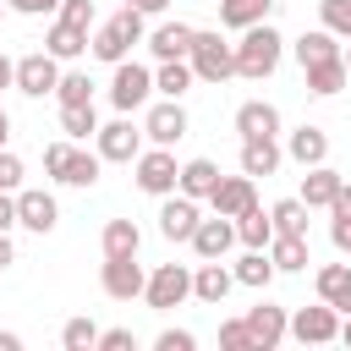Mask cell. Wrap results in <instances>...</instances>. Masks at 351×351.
Masks as SVG:
<instances>
[{
  "instance_id": "cell-1",
  "label": "cell",
  "mask_w": 351,
  "mask_h": 351,
  "mask_svg": "<svg viewBox=\"0 0 351 351\" xmlns=\"http://www.w3.org/2000/svg\"><path fill=\"white\" fill-rule=\"evenodd\" d=\"M280 55H285V38H280L269 22H258V27H247V33H241V44H236V77L263 82V77H274Z\"/></svg>"
},
{
  "instance_id": "cell-2",
  "label": "cell",
  "mask_w": 351,
  "mask_h": 351,
  "mask_svg": "<svg viewBox=\"0 0 351 351\" xmlns=\"http://www.w3.org/2000/svg\"><path fill=\"white\" fill-rule=\"evenodd\" d=\"M148 33H143V11H132V5H121L110 22H99V33L88 38L93 44V55L99 60H110V66H121L126 55H132V44H143Z\"/></svg>"
},
{
  "instance_id": "cell-3",
  "label": "cell",
  "mask_w": 351,
  "mask_h": 351,
  "mask_svg": "<svg viewBox=\"0 0 351 351\" xmlns=\"http://www.w3.org/2000/svg\"><path fill=\"white\" fill-rule=\"evenodd\" d=\"M186 60H192V71H197L203 82H225V77H236V44H225L219 33H197Z\"/></svg>"
},
{
  "instance_id": "cell-4",
  "label": "cell",
  "mask_w": 351,
  "mask_h": 351,
  "mask_svg": "<svg viewBox=\"0 0 351 351\" xmlns=\"http://www.w3.org/2000/svg\"><path fill=\"white\" fill-rule=\"evenodd\" d=\"M132 165H137V186H143L148 197H170V192H176V181H181L176 154H170V148H159V143H154V148H143Z\"/></svg>"
},
{
  "instance_id": "cell-5",
  "label": "cell",
  "mask_w": 351,
  "mask_h": 351,
  "mask_svg": "<svg viewBox=\"0 0 351 351\" xmlns=\"http://www.w3.org/2000/svg\"><path fill=\"white\" fill-rule=\"evenodd\" d=\"M148 93H154V71L137 66V60H121L115 77H110V104H115L121 115H132V110L148 104Z\"/></svg>"
},
{
  "instance_id": "cell-6",
  "label": "cell",
  "mask_w": 351,
  "mask_h": 351,
  "mask_svg": "<svg viewBox=\"0 0 351 351\" xmlns=\"http://www.w3.org/2000/svg\"><path fill=\"white\" fill-rule=\"evenodd\" d=\"M148 307L154 313H170V307H181L186 296H192V269L186 263H159L154 274H148Z\"/></svg>"
},
{
  "instance_id": "cell-7",
  "label": "cell",
  "mask_w": 351,
  "mask_h": 351,
  "mask_svg": "<svg viewBox=\"0 0 351 351\" xmlns=\"http://www.w3.org/2000/svg\"><path fill=\"white\" fill-rule=\"evenodd\" d=\"M291 340H302V346H329V340H340V307H329L324 296H318V307H296V313H291Z\"/></svg>"
},
{
  "instance_id": "cell-8",
  "label": "cell",
  "mask_w": 351,
  "mask_h": 351,
  "mask_svg": "<svg viewBox=\"0 0 351 351\" xmlns=\"http://www.w3.org/2000/svg\"><path fill=\"white\" fill-rule=\"evenodd\" d=\"M55 88H60V60H55L49 49H27V55L16 60V93L44 99V93H55Z\"/></svg>"
},
{
  "instance_id": "cell-9",
  "label": "cell",
  "mask_w": 351,
  "mask_h": 351,
  "mask_svg": "<svg viewBox=\"0 0 351 351\" xmlns=\"http://www.w3.org/2000/svg\"><path fill=\"white\" fill-rule=\"evenodd\" d=\"M143 137L159 143V148H176V143L186 137V110H181V99H159V104L143 115Z\"/></svg>"
},
{
  "instance_id": "cell-10",
  "label": "cell",
  "mask_w": 351,
  "mask_h": 351,
  "mask_svg": "<svg viewBox=\"0 0 351 351\" xmlns=\"http://www.w3.org/2000/svg\"><path fill=\"white\" fill-rule=\"evenodd\" d=\"M99 285H104V296L132 302V296H143V291H148V274H143V263H137V258H104Z\"/></svg>"
},
{
  "instance_id": "cell-11",
  "label": "cell",
  "mask_w": 351,
  "mask_h": 351,
  "mask_svg": "<svg viewBox=\"0 0 351 351\" xmlns=\"http://www.w3.org/2000/svg\"><path fill=\"white\" fill-rule=\"evenodd\" d=\"M99 154L110 159V165H132L137 154H143V132L132 126V115H121V121H110V126H99Z\"/></svg>"
},
{
  "instance_id": "cell-12",
  "label": "cell",
  "mask_w": 351,
  "mask_h": 351,
  "mask_svg": "<svg viewBox=\"0 0 351 351\" xmlns=\"http://www.w3.org/2000/svg\"><path fill=\"white\" fill-rule=\"evenodd\" d=\"M16 225H27V230L49 236V230L60 225V208H55V197H49L44 186H16Z\"/></svg>"
},
{
  "instance_id": "cell-13",
  "label": "cell",
  "mask_w": 351,
  "mask_h": 351,
  "mask_svg": "<svg viewBox=\"0 0 351 351\" xmlns=\"http://www.w3.org/2000/svg\"><path fill=\"white\" fill-rule=\"evenodd\" d=\"M197 197H186V192H170L165 203H159V236L165 241H192V230H197Z\"/></svg>"
},
{
  "instance_id": "cell-14",
  "label": "cell",
  "mask_w": 351,
  "mask_h": 351,
  "mask_svg": "<svg viewBox=\"0 0 351 351\" xmlns=\"http://www.w3.org/2000/svg\"><path fill=\"white\" fill-rule=\"evenodd\" d=\"M247 329H252V346L258 351H274L291 335V313L274 307V302H258V307H247Z\"/></svg>"
},
{
  "instance_id": "cell-15",
  "label": "cell",
  "mask_w": 351,
  "mask_h": 351,
  "mask_svg": "<svg viewBox=\"0 0 351 351\" xmlns=\"http://www.w3.org/2000/svg\"><path fill=\"white\" fill-rule=\"evenodd\" d=\"M208 203H214V214L236 219V214H247V208L258 203V186H252V176H247V170H241V176H219V186L208 192Z\"/></svg>"
},
{
  "instance_id": "cell-16",
  "label": "cell",
  "mask_w": 351,
  "mask_h": 351,
  "mask_svg": "<svg viewBox=\"0 0 351 351\" xmlns=\"http://www.w3.org/2000/svg\"><path fill=\"white\" fill-rule=\"evenodd\" d=\"M230 247H236V219H225V214L197 219V230H192V252L197 258H225Z\"/></svg>"
},
{
  "instance_id": "cell-17",
  "label": "cell",
  "mask_w": 351,
  "mask_h": 351,
  "mask_svg": "<svg viewBox=\"0 0 351 351\" xmlns=\"http://www.w3.org/2000/svg\"><path fill=\"white\" fill-rule=\"evenodd\" d=\"M230 285H236V269H225L219 258H203L197 274H192V296L208 302V307H219V302L230 296Z\"/></svg>"
},
{
  "instance_id": "cell-18",
  "label": "cell",
  "mask_w": 351,
  "mask_h": 351,
  "mask_svg": "<svg viewBox=\"0 0 351 351\" xmlns=\"http://www.w3.org/2000/svg\"><path fill=\"white\" fill-rule=\"evenodd\" d=\"M192 38H197V27H186V22H159V27L148 33V49H154V60H186V55H192Z\"/></svg>"
},
{
  "instance_id": "cell-19",
  "label": "cell",
  "mask_w": 351,
  "mask_h": 351,
  "mask_svg": "<svg viewBox=\"0 0 351 351\" xmlns=\"http://www.w3.org/2000/svg\"><path fill=\"white\" fill-rule=\"evenodd\" d=\"M285 154H291L302 170H307V165H324V159H329V132L307 121V126H296V132L285 137Z\"/></svg>"
},
{
  "instance_id": "cell-20",
  "label": "cell",
  "mask_w": 351,
  "mask_h": 351,
  "mask_svg": "<svg viewBox=\"0 0 351 351\" xmlns=\"http://www.w3.org/2000/svg\"><path fill=\"white\" fill-rule=\"evenodd\" d=\"M340 186H346V176H340L335 165H307V176H302V203H307V208H329Z\"/></svg>"
},
{
  "instance_id": "cell-21",
  "label": "cell",
  "mask_w": 351,
  "mask_h": 351,
  "mask_svg": "<svg viewBox=\"0 0 351 351\" xmlns=\"http://www.w3.org/2000/svg\"><path fill=\"white\" fill-rule=\"evenodd\" d=\"M236 132L241 137H280V110L269 99H247L236 110Z\"/></svg>"
},
{
  "instance_id": "cell-22",
  "label": "cell",
  "mask_w": 351,
  "mask_h": 351,
  "mask_svg": "<svg viewBox=\"0 0 351 351\" xmlns=\"http://www.w3.org/2000/svg\"><path fill=\"white\" fill-rule=\"evenodd\" d=\"M280 159H285V148H280L274 137H241V170H247L252 181H258V176H274Z\"/></svg>"
},
{
  "instance_id": "cell-23",
  "label": "cell",
  "mask_w": 351,
  "mask_h": 351,
  "mask_svg": "<svg viewBox=\"0 0 351 351\" xmlns=\"http://www.w3.org/2000/svg\"><path fill=\"white\" fill-rule=\"evenodd\" d=\"M307 71V93H318V99H335L346 82H351V71H346V55H329V60H318V66H302Z\"/></svg>"
},
{
  "instance_id": "cell-24",
  "label": "cell",
  "mask_w": 351,
  "mask_h": 351,
  "mask_svg": "<svg viewBox=\"0 0 351 351\" xmlns=\"http://www.w3.org/2000/svg\"><path fill=\"white\" fill-rule=\"evenodd\" d=\"M99 170H104V154H99V148L88 154V148H77V143H71V154H66V165H60V176H55V181H60V186H93V181H99Z\"/></svg>"
},
{
  "instance_id": "cell-25",
  "label": "cell",
  "mask_w": 351,
  "mask_h": 351,
  "mask_svg": "<svg viewBox=\"0 0 351 351\" xmlns=\"http://www.w3.org/2000/svg\"><path fill=\"white\" fill-rule=\"evenodd\" d=\"M137 247H143V230L132 219H104V230H99V252L104 258H137Z\"/></svg>"
},
{
  "instance_id": "cell-26",
  "label": "cell",
  "mask_w": 351,
  "mask_h": 351,
  "mask_svg": "<svg viewBox=\"0 0 351 351\" xmlns=\"http://www.w3.org/2000/svg\"><path fill=\"white\" fill-rule=\"evenodd\" d=\"M274 274H280V269H274L269 247H247V252L236 258V285H247V291H269Z\"/></svg>"
},
{
  "instance_id": "cell-27",
  "label": "cell",
  "mask_w": 351,
  "mask_h": 351,
  "mask_svg": "<svg viewBox=\"0 0 351 351\" xmlns=\"http://www.w3.org/2000/svg\"><path fill=\"white\" fill-rule=\"evenodd\" d=\"M269 11H274V0H219V27L247 33V27L269 22Z\"/></svg>"
},
{
  "instance_id": "cell-28",
  "label": "cell",
  "mask_w": 351,
  "mask_h": 351,
  "mask_svg": "<svg viewBox=\"0 0 351 351\" xmlns=\"http://www.w3.org/2000/svg\"><path fill=\"white\" fill-rule=\"evenodd\" d=\"M214 186H219V165H214V159H186V165H181L176 192H186V197H197V203H203Z\"/></svg>"
},
{
  "instance_id": "cell-29",
  "label": "cell",
  "mask_w": 351,
  "mask_h": 351,
  "mask_svg": "<svg viewBox=\"0 0 351 351\" xmlns=\"http://www.w3.org/2000/svg\"><path fill=\"white\" fill-rule=\"evenodd\" d=\"M318 296H324L329 307L351 313V269H346V263H324V269H318Z\"/></svg>"
},
{
  "instance_id": "cell-30",
  "label": "cell",
  "mask_w": 351,
  "mask_h": 351,
  "mask_svg": "<svg viewBox=\"0 0 351 351\" xmlns=\"http://www.w3.org/2000/svg\"><path fill=\"white\" fill-rule=\"evenodd\" d=\"M269 258H274V269L280 274H302L313 258H307V236H274L269 241Z\"/></svg>"
},
{
  "instance_id": "cell-31",
  "label": "cell",
  "mask_w": 351,
  "mask_h": 351,
  "mask_svg": "<svg viewBox=\"0 0 351 351\" xmlns=\"http://www.w3.org/2000/svg\"><path fill=\"white\" fill-rule=\"evenodd\" d=\"M291 49H296V60H302V66H318V60L340 55V38H335L329 27H313V33H302V38L291 44Z\"/></svg>"
},
{
  "instance_id": "cell-32",
  "label": "cell",
  "mask_w": 351,
  "mask_h": 351,
  "mask_svg": "<svg viewBox=\"0 0 351 351\" xmlns=\"http://www.w3.org/2000/svg\"><path fill=\"white\" fill-rule=\"evenodd\" d=\"M192 60H159V71H154V93H165V99H181L186 88H192Z\"/></svg>"
},
{
  "instance_id": "cell-33",
  "label": "cell",
  "mask_w": 351,
  "mask_h": 351,
  "mask_svg": "<svg viewBox=\"0 0 351 351\" xmlns=\"http://www.w3.org/2000/svg\"><path fill=\"white\" fill-rule=\"evenodd\" d=\"M236 241H241V247H269V241H274V219L252 203L247 214H236Z\"/></svg>"
},
{
  "instance_id": "cell-34",
  "label": "cell",
  "mask_w": 351,
  "mask_h": 351,
  "mask_svg": "<svg viewBox=\"0 0 351 351\" xmlns=\"http://www.w3.org/2000/svg\"><path fill=\"white\" fill-rule=\"evenodd\" d=\"M60 132H66L71 143L99 137V115H93V104H60Z\"/></svg>"
},
{
  "instance_id": "cell-35",
  "label": "cell",
  "mask_w": 351,
  "mask_h": 351,
  "mask_svg": "<svg viewBox=\"0 0 351 351\" xmlns=\"http://www.w3.org/2000/svg\"><path fill=\"white\" fill-rule=\"evenodd\" d=\"M269 219H274V236H307V203L302 197H280L269 208Z\"/></svg>"
},
{
  "instance_id": "cell-36",
  "label": "cell",
  "mask_w": 351,
  "mask_h": 351,
  "mask_svg": "<svg viewBox=\"0 0 351 351\" xmlns=\"http://www.w3.org/2000/svg\"><path fill=\"white\" fill-rule=\"evenodd\" d=\"M44 49H49L55 60H77V55L88 49V33H82V27H66V22H55V27H49V38H44Z\"/></svg>"
},
{
  "instance_id": "cell-37",
  "label": "cell",
  "mask_w": 351,
  "mask_h": 351,
  "mask_svg": "<svg viewBox=\"0 0 351 351\" xmlns=\"http://www.w3.org/2000/svg\"><path fill=\"white\" fill-rule=\"evenodd\" d=\"M60 346H66V351H93V346H99V324H93V318H66Z\"/></svg>"
},
{
  "instance_id": "cell-38",
  "label": "cell",
  "mask_w": 351,
  "mask_h": 351,
  "mask_svg": "<svg viewBox=\"0 0 351 351\" xmlns=\"http://www.w3.org/2000/svg\"><path fill=\"white\" fill-rule=\"evenodd\" d=\"M55 99H60V104H93V82H88V71H60Z\"/></svg>"
},
{
  "instance_id": "cell-39",
  "label": "cell",
  "mask_w": 351,
  "mask_h": 351,
  "mask_svg": "<svg viewBox=\"0 0 351 351\" xmlns=\"http://www.w3.org/2000/svg\"><path fill=\"white\" fill-rule=\"evenodd\" d=\"M318 22L335 38H351V0H318Z\"/></svg>"
},
{
  "instance_id": "cell-40",
  "label": "cell",
  "mask_w": 351,
  "mask_h": 351,
  "mask_svg": "<svg viewBox=\"0 0 351 351\" xmlns=\"http://www.w3.org/2000/svg\"><path fill=\"white\" fill-rule=\"evenodd\" d=\"M219 351H258L247 318H225V324H219Z\"/></svg>"
},
{
  "instance_id": "cell-41",
  "label": "cell",
  "mask_w": 351,
  "mask_h": 351,
  "mask_svg": "<svg viewBox=\"0 0 351 351\" xmlns=\"http://www.w3.org/2000/svg\"><path fill=\"white\" fill-rule=\"evenodd\" d=\"M60 22L88 33V27H93V0H60Z\"/></svg>"
},
{
  "instance_id": "cell-42",
  "label": "cell",
  "mask_w": 351,
  "mask_h": 351,
  "mask_svg": "<svg viewBox=\"0 0 351 351\" xmlns=\"http://www.w3.org/2000/svg\"><path fill=\"white\" fill-rule=\"evenodd\" d=\"M154 346H159V351H192V346H197V335H192V329H159V335H154Z\"/></svg>"
},
{
  "instance_id": "cell-43",
  "label": "cell",
  "mask_w": 351,
  "mask_h": 351,
  "mask_svg": "<svg viewBox=\"0 0 351 351\" xmlns=\"http://www.w3.org/2000/svg\"><path fill=\"white\" fill-rule=\"evenodd\" d=\"M22 186V159L11 148H0V192H16Z\"/></svg>"
},
{
  "instance_id": "cell-44",
  "label": "cell",
  "mask_w": 351,
  "mask_h": 351,
  "mask_svg": "<svg viewBox=\"0 0 351 351\" xmlns=\"http://www.w3.org/2000/svg\"><path fill=\"white\" fill-rule=\"evenodd\" d=\"M137 335L132 329H99V351H132Z\"/></svg>"
},
{
  "instance_id": "cell-45",
  "label": "cell",
  "mask_w": 351,
  "mask_h": 351,
  "mask_svg": "<svg viewBox=\"0 0 351 351\" xmlns=\"http://www.w3.org/2000/svg\"><path fill=\"white\" fill-rule=\"evenodd\" d=\"M329 241H335V252H351V214L329 219Z\"/></svg>"
},
{
  "instance_id": "cell-46",
  "label": "cell",
  "mask_w": 351,
  "mask_h": 351,
  "mask_svg": "<svg viewBox=\"0 0 351 351\" xmlns=\"http://www.w3.org/2000/svg\"><path fill=\"white\" fill-rule=\"evenodd\" d=\"M66 154H71V137H66V143H49V148H44V170H49V176H60Z\"/></svg>"
},
{
  "instance_id": "cell-47",
  "label": "cell",
  "mask_w": 351,
  "mask_h": 351,
  "mask_svg": "<svg viewBox=\"0 0 351 351\" xmlns=\"http://www.w3.org/2000/svg\"><path fill=\"white\" fill-rule=\"evenodd\" d=\"M11 11H22V16H44V11H60V0H5Z\"/></svg>"
},
{
  "instance_id": "cell-48",
  "label": "cell",
  "mask_w": 351,
  "mask_h": 351,
  "mask_svg": "<svg viewBox=\"0 0 351 351\" xmlns=\"http://www.w3.org/2000/svg\"><path fill=\"white\" fill-rule=\"evenodd\" d=\"M11 225H16V197L0 192V230H11Z\"/></svg>"
},
{
  "instance_id": "cell-49",
  "label": "cell",
  "mask_w": 351,
  "mask_h": 351,
  "mask_svg": "<svg viewBox=\"0 0 351 351\" xmlns=\"http://www.w3.org/2000/svg\"><path fill=\"white\" fill-rule=\"evenodd\" d=\"M0 88H16V60L0 49Z\"/></svg>"
},
{
  "instance_id": "cell-50",
  "label": "cell",
  "mask_w": 351,
  "mask_h": 351,
  "mask_svg": "<svg viewBox=\"0 0 351 351\" xmlns=\"http://www.w3.org/2000/svg\"><path fill=\"white\" fill-rule=\"evenodd\" d=\"M16 263V247H11V230H0V269Z\"/></svg>"
},
{
  "instance_id": "cell-51",
  "label": "cell",
  "mask_w": 351,
  "mask_h": 351,
  "mask_svg": "<svg viewBox=\"0 0 351 351\" xmlns=\"http://www.w3.org/2000/svg\"><path fill=\"white\" fill-rule=\"evenodd\" d=\"M126 5H132V11H143V16H159L170 0H126Z\"/></svg>"
},
{
  "instance_id": "cell-52",
  "label": "cell",
  "mask_w": 351,
  "mask_h": 351,
  "mask_svg": "<svg viewBox=\"0 0 351 351\" xmlns=\"http://www.w3.org/2000/svg\"><path fill=\"white\" fill-rule=\"evenodd\" d=\"M0 351H22V335L16 329H0Z\"/></svg>"
},
{
  "instance_id": "cell-53",
  "label": "cell",
  "mask_w": 351,
  "mask_h": 351,
  "mask_svg": "<svg viewBox=\"0 0 351 351\" xmlns=\"http://www.w3.org/2000/svg\"><path fill=\"white\" fill-rule=\"evenodd\" d=\"M5 137H11V115H5V104H0V148H5Z\"/></svg>"
},
{
  "instance_id": "cell-54",
  "label": "cell",
  "mask_w": 351,
  "mask_h": 351,
  "mask_svg": "<svg viewBox=\"0 0 351 351\" xmlns=\"http://www.w3.org/2000/svg\"><path fill=\"white\" fill-rule=\"evenodd\" d=\"M340 340H346V346H351V313H346V318H340Z\"/></svg>"
},
{
  "instance_id": "cell-55",
  "label": "cell",
  "mask_w": 351,
  "mask_h": 351,
  "mask_svg": "<svg viewBox=\"0 0 351 351\" xmlns=\"http://www.w3.org/2000/svg\"><path fill=\"white\" fill-rule=\"evenodd\" d=\"M340 55H346V71H351V49H340Z\"/></svg>"
},
{
  "instance_id": "cell-56",
  "label": "cell",
  "mask_w": 351,
  "mask_h": 351,
  "mask_svg": "<svg viewBox=\"0 0 351 351\" xmlns=\"http://www.w3.org/2000/svg\"><path fill=\"white\" fill-rule=\"evenodd\" d=\"M0 16H5V0H0Z\"/></svg>"
}]
</instances>
